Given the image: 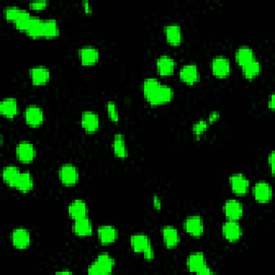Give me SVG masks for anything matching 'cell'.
<instances>
[{
	"instance_id": "9a60e30c",
	"label": "cell",
	"mask_w": 275,
	"mask_h": 275,
	"mask_svg": "<svg viewBox=\"0 0 275 275\" xmlns=\"http://www.w3.org/2000/svg\"><path fill=\"white\" fill-rule=\"evenodd\" d=\"M30 78L33 85H44L51 78V72L45 66H36L30 70Z\"/></svg>"
},
{
	"instance_id": "e575fe53",
	"label": "cell",
	"mask_w": 275,
	"mask_h": 275,
	"mask_svg": "<svg viewBox=\"0 0 275 275\" xmlns=\"http://www.w3.org/2000/svg\"><path fill=\"white\" fill-rule=\"evenodd\" d=\"M209 125H210V123L205 120H200L197 123H195L194 127H193V132H194L195 137H197V138L201 137L202 133L207 129V127H209Z\"/></svg>"
},
{
	"instance_id": "ba28073f",
	"label": "cell",
	"mask_w": 275,
	"mask_h": 275,
	"mask_svg": "<svg viewBox=\"0 0 275 275\" xmlns=\"http://www.w3.org/2000/svg\"><path fill=\"white\" fill-rule=\"evenodd\" d=\"M231 65L227 57L216 56L212 61V71L215 77L226 78L229 76Z\"/></svg>"
},
{
	"instance_id": "836d02e7",
	"label": "cell",
	"mask_w": 275,
	"mask_h": 275,
	"mask_svg": "<svg viewBox=\"0 0 275 275\" xmlns=\"http://www.w3.org/2000/svg\"><path fill=\"white\" fill-rule=\"evenodd\" d=\"M106 111L112 122L118 123L120 121V113L118 110V106H116V103L114 101H109L106 103Z\"/></svg>"
},
{
	"instance_id": "f1b7e54d",
	"label": "cell",
	"mask_w": 275,
	"mask_h": 275,
	"mask_svg": "<svg viewBox=\"0 0 275 275\" xmlns=\"http://www.w3.org/2000/svg\"><path fill=\"white\" fill-rule=\"evenodd\" d=\"M31 38H42L43 37V20L36 16H32L29 27L26 31Z\"/></svg>"
},
{
	"instance_id": "60d3db41",
	"label": "cell",
	"mask_w": 275,
	"mask_h": 275,
	"mask_svg": "<svg viewBox=\"0 0 275 275\" xmlns=\"http://www.w3.org/2000/svg\"><path fill=\"white\" fill-rule=\"evenodd\" d=\"M154 207L158 210H159L161 207V200L159 197H157V196H154Z\"/></svg>"
},
{
	"instance_id": "8992f818",
	"label": "cell",
	"mask_w": 275,
	"mask_h": 275,
	"mask_svg": "<svg viewBox=\"0 0 275 275\" xmlns=\"http://www.w3.org/2000/svg\"><path fill=\"white\" fill-rule=\"evenodd\" d=\"M16 157L22 162H30L36 157V147L29 141H21V142L16 145Z\"/></svg>"
},
{
	"instance_id": "484cf974",
	"label": "cell",
	"mask_w": 275,
	"mask_h": 275,
	"mask_svg": "<svg viewBox=\"0 0 275 275\" xmlns=\"http://www.w3.org/2000/svg\"><path fill=\"white\" fill-rule=\"evenodd\" d=\"M21 171L15 166H7L3 170V179L6 184H8L11 187H16L18 181L21 176Z\"/></svg>"
},
{
	"instance_id": "6da1fadb",
	"label": "cell",
	"mask_w": 275,
	"mask_h": 275,
	"mask_svg": "<svg viewBox=\"0 0 275 275\" xmlns=\"http://www.w3.org/2000/svg\"><path fill=\"white\" fill-rule=\"evenodd\" d=\"M143 94L149 103L159 105L171 101L173 89L168 85H162L156 78H148L143 83Z\"/></svg>"
},
{
	"instance_id": "4316f807",
	"label": "cell",
	"mask_w": 275,
	"mask_h": 275,
	"mask_svg": "<svg viewBox=\"0 0 275 275\" xmlns=\"http://www.w3.org/2000/svg\"><path fill=\"white\" fill-rule=\"evenodd\" d=\"M112 147L115 156H118L120 158H126L128 156L126 141H125V137L122 133H116L114 136Z\"/></svg>"
},
{
	"instance_id": "52a82bcc",
	"label": "cell",
	"mask_w": 275,
	"mask_h": 275,
	"mask_svg": "<svg viewBox=\"0 0 275 275\" xmlns=\"http://www.w3.org/2000/svg\"><path fill=\"white\" fill-rule=\"evenodd\" d=\"M224 212L230 221H239L243 216V204L237 199H228L224 205Z\"/></svg>"
},
{
	"instance_id": "d4e9b609",
	"label": "cell",
	"mask_w": 275,
	"mask_h": 275,
	"mask_svg": "<svg viewBox=\"0 0 275 275\" xmlns=\"http://www.w3.org/2000/svg\"><path fill=\"white\" fill-rule=\"evenodd\" d=\"M187 268L190 272H195L198 274V272L201 270L204 265H206L205 262V257L203 253L201 252H196L190 254L187 257Z\"/></svg>"
},
{
	"instance_id": "7c38bea8",
	"label": "cell",
	"mask_w": 275,
	"mask_h": 275,
	"mask_svg": "<svg viewBox=\"0 0 275 275\" xmlns=\"http://www.w3.org/2000/svg\"><path fill=\"white\" fill-rule=\"evenodd\" d=\"M230 186L233 193L237 195H245L248 191L249 182L247 178L242 173H236L230 177Z\"/></svg>"
},
{
	"instance_id": "ee69618b",
	"label": "cell",
	"mask_w": 275,
	"mask_h": 275,
	"mask_svg": "<svg viewBox=\"0 0 275 275\" xmlns=\"http://www.w3.org/2000/svg\"><path fill=\"white\" fill-rule=\"evenodd\" d=\"M58 273H61V274H64V273H67V274H70L71 272H70V271H61V272H58Z\"/></svg>"
},
{
	"instance_id": "44dd1931",
	"label": "cell",
	"mask_w": 275,
	"mask_h": 275,
	"mask_svg": "<svg viewBox=\"0 0 275 275\" xmlns=\"http://www.w3.org/2000/svg\"><path fill=\"white\" fill-rule=\"evenodd\" d=\"M69 215L73 219H79L87 216V204L82 199H74L68 207Z\"/></svg>"
},
{
	"instance_id": "30bf717a",
	"label": "cell",
	"mask_w": 275,
	"mask_h": 275,
	"mask_svg": "<svg viewBox=\"0 0 275 275\" xmlns=\"http://www.w3.org/2000/svg\"><path fill=\"white\" fill-rule=\"evenodd\" d=\"M25 120L26 123L31 127H38L43 123V111L41 110V107L35 104H30L25 110Z\"/></svg>"
},
{
	"instance_id": "4fadbf2b",
	"label": "cell",
	"mask_w": 275,
	"mask_h": 275,
	"mask_svg": "<svg viewBox=\"0 0 275 275\" xmlns=\"http://www.w3.org/2000/svg\"><path fill=\"white\" fill-rule=\"evenodd\" d=\"M12 243L19 249L27 248L30 244V232L25 228H16L12 232Z\"/></svg>"
},
{
	"instance_id": "7bdbcfd3",
	"label": "cell",
	"mask_w": 275,
	"mask_h": 275,
	"mask_svg": "<svg viewBox=\"0 0 275 275\" xmlns=\"http://www.w3.org/2000/svg\"><path fill=\"white\" fill-rule=\"evenodd\" d=\"M269 107L271 110L274 109V95L272 94L271 97H270V100H269Z\"/></svg>"
},
{
	"instance_id": "74e56055",
	"label": "cell",
	"mask_w": 275,
	"mask_h": 275,
	"mask_svg": "<svg viewBox=\"0 0 275 275\" xmlns=\"http://www.w3.org/2000/svg\"><path fill=\"white\" fill-rule=\"evenodd\" d=\"M218 119H219V112L214 111V112H211V114L209 115V119H207V122H209L210 124H212L215 121H217Z\"/></svg>"
},
{
	"instance_id": "ab89813d",
	"label": "cell",
	"mask_w": 275,
	"mask_h": 275,
	"mask_svg": "<svg viewBox=\"0 0 275 275\" xmlns=\"http://www.w3.org/2000/svg\"><path fill=\"white\" fill-rule=\"evenodd\" d=\"M268 162H269V166H270V168H271V172L274 173V152H272V153L269 155Z\"/></svg>"
},
{
	"instance_id": "9c48e42d",
	"label": "cell",
	"mask_w": 275,
	"mask_h": 275,
	"mask_svg": "<svg viewBox=\"0 0 275 275\" xmlns=\"http://www.w3.org/2000/svg\"><path fill=\"white\" fill-rule=\"evenodd\" d=\"M223 235L225 239L230 241V242H236L242 237V227L238 221L228 219L223 226Z\"/></svg>"
},
{
	"instance_id": "ac0fdd59",
	"label": "cell",
	"mask_w": 275,
	"mask_h": 275,
	"mask_svg": "<svg viewBox=\"0 0 275 275\" xmlns=\"http://www.w3.org/2000/svg\"><path fill=\"white\" fill-rule=\"evenodd\" d=\"M99 56L100 54H99L98 48L90 45L83 46L79 51L80 61L83 65L85 66H90V65L96 64L99 61Z\"/></svg>"
},
{
	"instance_id": "f546056e",
	"label": "cell",
	"mask_w": 275,
	"mask_h": 275,
	"mask_svg": "<svg viewBox=\"0 0 275 275\" xmlns=\"http://www.w3.org/2000/svg\"><path fill=\"white\" fill-rule=\"evenodd\" d=\"M261 71V65L257 60H254L252 62H249L248 64L244 65L242 67V72L243 76L246 79H254L257 76H259V73Z\"/></svg>"
},
{
	"instance_id": "1f68e13d",
	"label": "cell",
	"mask_w": 275,
	"mask_h": 275,
	"mask_svg": "<svg viewBox=\"0 0 275 275\" xmlns=\"http://www.w3.org/2000/svg\"><path fill=\"white\" fill-rule=\"evenodd\" d=\"M60 35V27L55 20H43V37L55 38Z\"/></svg>"
},
{
	"instance_id": "d590c367",
	"label": "cell",
	"mask_w": 275,
	"mask_h": 275,
	"mask_svg": "<svg viewBox=\"0 0 275 275\" xmlns=\"http://www.w3.org/2000/svg\"><path fill=\"white\" fill-rule=\"evenodd\" d=\"M21 10H22L21 8L15 7V6H11V7L6 8V9H5V16H6V19L8 21L14 22L15 19L18 18V15L20 14Z\"/></svg>"
},
{
	"instance_id": "cb8c5ba5",
	"label": "cell",
	"mask_w": 275,
	"mask_h": 275,
	"mask_svg": "<svg viewBox=\"0 0 275 275\" xmlns=\"http://www.w3.org/2000/svg\"><path fill=\"white\" fill-rule=\"evenodd\" d=\"M164 35L168 43L171 45H179L183 40L181 27L178 24H169L164 27Z\"/></svg>"
},
{
	"instance_id": "e0dca14e",
	"label": "cell",
	"mask_w": 275,
	"mask_h": 275,
	"mask_svg": "<svg viewBox=\"0 0 275 275\" xmlns=\"http://www.w3.org/2000/svg\"><path fill=\"white\" fill-rule=\"evenodd\" d=\"M98 238L102 244H111L115 242L119 237V231L111 225H103L98 228Z\"/></svg>"
},
{
	"instance_id": "7402d4cb",
	"label": "cell",
	"mask_w": 275,
	"mask_h": 275,
	"mask_svg": "<svg viewBox=\"0 0 275 275\" xmlns=\"http://www.w3.org/2000/svg\"><path fill=\"white\" fill-rule=\"evenodd\" d=\"M161 235L163 238V242L168 248L177 247L180 243V235L177 228L173 226H164L161 229Z\"/></svg>"
},
{
	"instance_id": "3957f363",
	"label": "cell",
	"mask_w": 275,
	"mask_h": 275,
	"mask_svg": "<svg viewBox=\"0 0 275 275\" xmlns=\"http://www.w3.org/2000/svg\"><path fill=\"white\" fill-rule=\"evenodd\" d=\"M130 245L136 253H142L146 260H152L155 256L151 240L143 233H137V235L131 236Z\"/></svg>"
},
{
	"instance_id": "5b68a950",
	"label": "cell",
	"mask_w": 275,
	"mask_h": 275,
	"mask_svg": "<svg viewBox=\"0 0 275 275\" xmlns=\"http://www.w3.org/2000/svg\"><path fill=\"white\" fill-rule=\"evenodd\" d=\"M60 179L64 185H76L79 181V171L76 166L71 163H65L60 169Z\"/></svg>"
},
{
	"instance_id": "d6a6232c",
	"label": "cell",
	"mask_w": 275,
	"mask_h": 275,
	"mask_svg": "<svg viewBox=\"0 0 275 275\" xmlns=\"http://www.w3.org/2000/svg\"><path fill=\"white\" fill-rule=\"evenodd\" d=\"M31 19H32V16L29 14V12L22 9L20 14L18 15V18H16L14 21L16 28L20 29V30H23V31H27V29L29 27V24L31 22Z\"/></svg>"
},
{
	"instance_id": "b9f144b4",
	"label": "cell",
	"mask_w": 275,
	"mask_h": 275,
	"mask_svg": "<svg viewBox=\"0 0 275 275\" xmlns=\"http://www.w3.org/2000/svg\"><path fill=\"white\" fill-rule=\"evenodd\" d=\"M83 7H84L85 12H87V13L91 12V7H90V5H89L88 2H83Z\"/></svg>"
},
{
	"instance_id": "8fae6325",
	"label": "cell",
	"mask_w": 275,
	"mask_h": 275,
	"mask_svg": "<svg viewBox=\"0 0 275 275\" xmlns=\"http://www.w3.org/2000/svg\"><path fill=\"white\" fill-rule=\"evenodd\" d=\"M253 193H254L255 199L258 202L266 203L269 202L272 198V187L269 183L260 181L255 184Z\"/></svg>"
},
{
	"instance_id": "5bb4252c",
	"label": "cell",
	"mask_w": 275,
	"mask_h": 275,
	"mask_svg": "<svg viewBox=\"0 0 275 275\" xmlns=\"http://www.w3.org/2000/svg\"><path fill=\"white\" fill-rule=\"evenodd\" d=\"M181 80L188 85H193L199 81V70L195 64H187L182 67L180 71Z\"/></svg>"
},
{
	"instance_id": "277c9868",
	"label": "cell",
	"mask_w": 275,
	"mask_h": 275,
	"mask_svg": "<svg viewBox=\"0 0 275 275\" xmlns=\"http://www.w3.org/2000/svg\"><path fill=\"white\" fill-rule=\"evenodd\" d=\"M184 228L186 232L195 238H199L203 235L204 224L203 219L200 215H191L184 222Z\"/></svg>"
},
{
	"instance_id": "83f0119b",
	"label": "cell",
	"mask_w": 275,
	"mask_h": 275,
	"mask_svg": "<svg viewBox=\"0 0 275 275\" xmlns=\"http://www.w3.org/2000/svg\"><path fill=\"white\" fill-rule=\"evenodd\" d=\"M256 60L255 58V54H254V51L248 46H241L237 49L236 52V61L237 63L241 66L243 67L244 65L248 64L249 62H252Z\"/></svg>"
},
{
	"instance_id": "7a4b0ae2",
	"label": "cell",
	"mask_w": 275,
	"mask_h": 275,
	"mask_svg": "<svg viewBox=\"0 0 275 275\" xmlns=\"http://www.w3.org/2000/svg\"><path fill=\"white\" fill-rule=\"evenodd\" d=\"M115 265V260L112 256L106 253L100 254L97 259L91 263L88 269L87 273L91 275H107L110 274Z\"/></svg>"
},
{
	"instance_id": "4dcf8cb0",
	"label": "cell",
	"mask_w": 275,
	"mask_h": 275,
	"mask_svg": "<svg viewBox=\"0 0 275 275\" xmlns=\"http://www.w3.org/2000/svg\"><path fill=\"white\" fill-rule=\"evenodd\" d=\"M22 193H28L33 188V179L29 172H22L16 187Z\"/></svg>"
},
{
	"instance_id": "ffe728a7",
	"label": "cell",
	"mask_w": 275,
	"mask_h": 275,
	"mask_svg": "<svg viewBox=\"0 0 275 275\" xmlns=\"http://www.w3.org/2000/svg\"><path fill=\"white\" fill-rule=\"evenodd\" d=\"M0 113L6 116L7 119H13L19 113L18 100L13 97L5 98L0 102Z\"/></svg>"
},
{
	"instance_id": "603a6c76",
	"label": "cell",
	"mask_w": 275,
	"mask_h": 275,
	"mask_svg": "<svg viewBox=\"0 0 275 275\" xmlns=\"http://www.w3.org/2000/svg\"><path fill=\"white\" fill-rule=\"evenodd\" d=\"M73 232L79 237H88L93 233V224L87 217H82L79 219H74Z\"/></svg>"
},
{
	"instance_id": "2e32d148",
	"label": "cell",
	"mask_w": 275,
	"mask_h": 275,
	"mask_svg": "<svg viewBox=\"0 0 275 275\" xmlns=\"http://www.w3.org/2000/svg\"><path fill=\"white\" fill-rule=\"evenodd\" d=\"M156 68L160 76H170L176 69V61L169 55H162L157 60Z\"/></svg>"
},
{
	"instance_id": "8d00e7d4",
	"label": "cell",
	"mask_w": 275,
	"mask_h": 275,
	"mask_svg": "<svg viewBox=\"0 0 275 275\" xmlns=\"http://www.w3.org/2000/svg\"><path fill=\"white\" fill-rule=\"evenodd\" d=\"M46 6H47L46 0H43V2L41 0V2H35V3L29 4L30 9H33V10H42Z\"/></svg>"
},
{
	"instance_id": "f35d334b",
	"label": "cell",
	"mask_w": 275,
	"mask_h": 275,
	"mask_svg": "<svg viewBox=\"0 0 275 275\" xmlns=\"http://www.w3.org/2000/svg\"><path fill=\"white\" fill-rule=\"evenodd\" d=\"M198 274H200V275H211V274H213V271L211 270L210 266L206 264V265L203 266L201 270L198 272Z\"/></svg>"
},
{
	"instance_id": "d6986e66",
	"label": "cell",
	"mask_w": 275,
	"mask_h": 275,
	"mask_svg": "<svg viewBox=\"0 0 275 275\" xmlns=\"http://www.w3.org/2000/svg\"><path fill=\"white\" fill-rule=\"evenodd\" d=\"M82 127L84 128L87 132H95L98 130L100 121L97 113L93 111H85L82 113L81 118Z\"/></svg>"
}]
</instances>
